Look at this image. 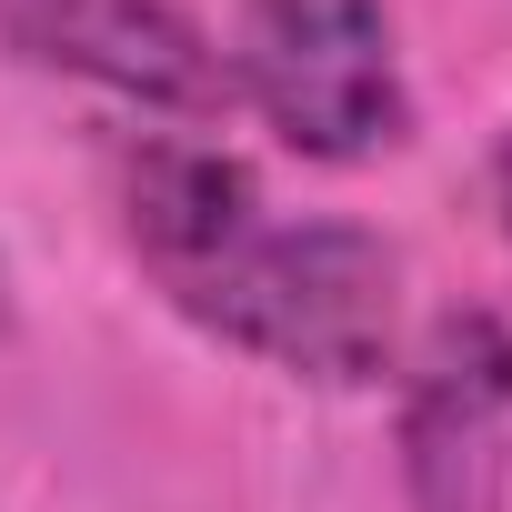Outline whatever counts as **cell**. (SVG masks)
<instances>
[{"label":"cell","mask_w":512,"mask_h":512,"mask_svg":"<svg viewBox=\"0 0 512 512\" xmlns=\"http://www.w3.org/2000/svg\"><path fill=\"white\" fill-rule=\"evenodd\" d=\"M231 101H251L312 161H372L412 131L382 0H231Z\"/></svg>","instance_id":"obj_2"},{"label":"cell","mask_w":512,"mask_h":512,"mask_svg":"<svg viewBox=\"0 0 512 512\" xmlns=\"http://www.w3.org/2000/svg\"><path fill=\"white\" fill-rule=\"evenodd\" d=\"M131 251L171 312H191L211 342L302 372V382H382L392 322H402V262L352 221L272 211L231 151L151 141L131 161Z\"/></svg>","instance_id":"obj_1"},{"label":"cell","mask_w":512,"mask_h":512,"mask_svg":"<svg viewBox=\"0 0 512 512\" xmlns=\"http://www.w3.org/2000/svg\"><path fill=\"white\" fill-rule=\"evenodd\" d=\"M402 492L412 512H512V332L452 312L402 392Z\"/></svg>","instance_id":"obj_3"},{"label":"cell","mask_w":512,"mask_h":512,"mask_svg":"<svg viewBox=\"0 0 512 512\" xmlns=\"http://www.w3.org/2000/svg\"><path fill=\"white\" fill-rule=\"evenodd\" d=\"M0 41L21 61H41V71L101 81V91L181 111V121L231 111L221 51L171 11V0H0Z\"/></svg>","instance_id":"obj_4"},{"label":"cell","mask_w":512,"mask_h":512,"mask_svg":"<svg viewBox=\"0 0 512 512\" xmlns=\"http://www.w3.org/2000/svg\"><path fill=\"white\" fill-rule=\"evenodd\" d=\"M492 201H502V231H512V141H502V171H492Z\"/></svg>","instance_id":"obj_5"}]
</instances>
